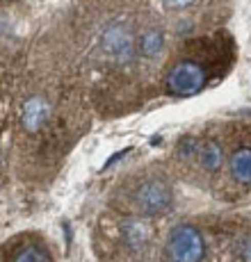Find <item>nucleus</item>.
<instances>
[{
	"instance_id": "obj_1",
	"label": "nucleus",
	"mask_w": 251,
	"mask_h": 262,
	"mask_svg": "<svg viewBox=\"0 0 251 262\" xmlns=\"http://www.w3.org/2000/svg\"><path fill=\"white\" fill-rule=\"evenodd\" d=\"M172 187L160 178H149L137 185V189L130 196V205L137 214L147 216H158L172 210Z\"/></svg>"
},
{
	"instance_id": "obj_2",
	"label": "nucleus",
	"mask_w": 251,
	"mask_h": 262,
	"mask_svg": "<svg viewBox=\"0 0 251 262\" xmlns=\"http://www.w3.org/2000/svg\"><path fill=\"white\" fill-rule=\"evenodd\" d=\"M208 73L194 59H183V62L174 64V69L167 75V89L174 96H194L205 87Z\"/></svg>"
},
{
	"instance_id": "obj_3",
	"label": "nucleus",
	"mask_w": 251,
	"mask_h": 262,
	"mask_svg": "<svg viewBox=\"0 0 251 262\" xmlns=\"http://www.w3.org/2000/svg\"><path fill=\"white\" fill-rule=\"evenodd\" d=\"M100 48L108 57L117 59L119 64H126L135 57V37L128 30L126 23H112L105 28L103 37H100Z\"/></svg>"
},
{
	"instance_id": "obj_4",
	"label": "nucleus",
	"mask_w": 251,
	"mask_h": 262,
	"mask_svg": "<svg viewBox=\"0 0 251 262\" xmlns=\"http://www.w3.org/2000/svg\"><path fill=\"white\" fill-rule=\"evenodd\" d=\"M0 262H55V258L44 239L21 237L0 251Z\"/></svg>"
},
{
	"instance_id": "obj_5",
	"label": "nucleus",
	"mask_w": 251,
	"mask_h": 262,
	"mask_svg": "<svg viewBox=\"0 0 251 262\" xmlns=\"http://www.w3.org/2000/svg\"><path fill=\"white\" fill-rule=\"evenodd\" d=\"M48 114H50V107L46 100H44L41 96H32V98H28L23 105V128L28 130V133H37L48 121Z\"/></svg>"
},
{
	"instance_id": "obj_6",
	"label": "nucleus",
	"mask_w": 251,
	"mask_h": 262,
	"mask_svg": "<svg viewBox=\"0 0 251 262\" xmlns=\"http://www.w3.org/2000/svg\"><path fill=\"white\" fill-rule=\"evenodd\" d=\"M194 158H199V164L208 171V173H217V171L222 169V164H224V148H222V144L215 142V139L197 142Z\"/></svg>"
},
{
	"instance_id": "obj_7",
	"label": "nucleus",
	"mask_w": 251,
	"mask_h": 262,
	"mask_svg": "<svg viewBox=\"0 0 251 262\" xmlns=\"http://www.w3.org/2000/svg\"><path fill=\"white\" fill-rule=\"evenodd\" d=\"M228 171L233 176V180L242 187L249 185L251 178V153H249V146H240L228 160Z\"/></svg>"
},
{
	"instance_id": "obj_8",
	"label": "nucleus",
	"mask_w": 251,
	"mask_h": 262,
	"mask_svg": "<svg viewBox=\"0 0 251 262\" xmlns=\"http://www.w3.org/2000/svg\"><path fill=\"white\" fill-rule=\"evenodd\" d=\"M164 48V37L160 30H147L137 41V53L142 57H155Z\"/></svg>"
},
{
	"instance_id": "obj_9",
	"label": "nucleus",
	"mask_w": 251,
	"mask_h": 262,
	"mask_svg": "<svg viewBox=\"0 0 251 262\" xmlns=\"http://www.w3.org/2000/svg\"><path fill=\"white\" fill-rule=\"evenodd\" d=\"M164 5H167L169 9H183V7H187L192 0H162Z\"/></svg>"
}]
</instances>
